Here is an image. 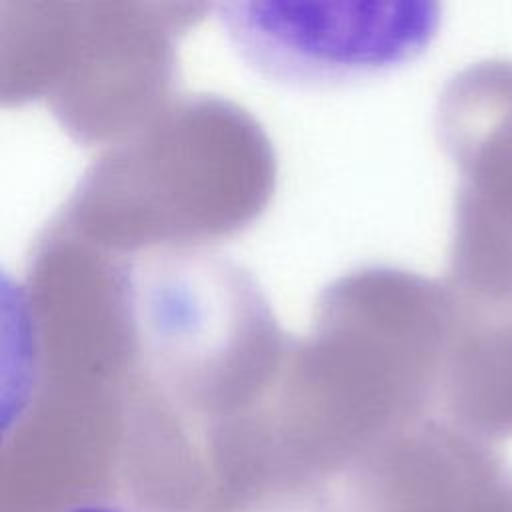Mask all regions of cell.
<instances>
[{
    "mask_svg": "<svg viewBox=\"0 0 512 512\" xmlns=\"http://www.w3.org/2000/svg\"><path fill=\"white\" fill-rule=\"evenodd\" d=\"M272 180V150L248 114L216 98H186L112 146L56 226L126 256L202 248L246 226Z\"/></svg>",
    "mask_w": 512,
    "mask_h": 512,
    "instance_id": "obj_1",
    "label": "cell"
},
{
    "mask_svg": "<svg viewBox=\"0 0 512 512\" xmlns=\"http://www.w3.org/2000/svg\"><path fill=\"white\" fill-rule=\"evenodd\" d=\"M206 6L48 4L16 36V90L46 98L78 140L110 148L148 126L168 104L174 40Z\"/></svg>",
    "mask_w": 512,
    "mask_h": 512,
    "instance_id": "obj_2",
    "label": "cell"
},
{
    "mask_svg": "<svg viewBox=\"0 0 512 512\" xmlns=\"http://www.w3.org/2000/svg\"><path fill=\"white\" fill-rule=\"evenodd\" d=\"M218 18L240 56L294 88L376 78L418 56L438 26L428 2H222Z\"/></svg>",
    "mask_w": 512,
    "mask_h": 512,
    "instance_id": "obj_3",
    "label": "cell"
},
{
    "mask_svg": "<svg viewBox=\"0 0 512 512\" xmlns=\"http://www.w3.org/2000/svg\"><path fill=\"white\" fill-rule=\"evenodd\" d=\"M444 382L458 398L512 400V228L474 212L454 222Z\"/></svg>",
    "mask_w": 512,
    "mask_h": 512,
    "instance_id": "obj_4",
    "label": "cell"
},
{
    "mask_svg": "<svg viewBox=\"0 0 512 512\" xmlns=\"http://www.w3.org/2000/svg\"><path fill=\"white\" fill-rule=\"evenodd\" d=\"M72 512H138L124 506H112V504H86L80 508H74Z\"/></svg>",
    "mask_w": 512,
    "mask_h": 512,
    "instance_id": "obj_5",
    "label": "cell"
}]
</instances>
